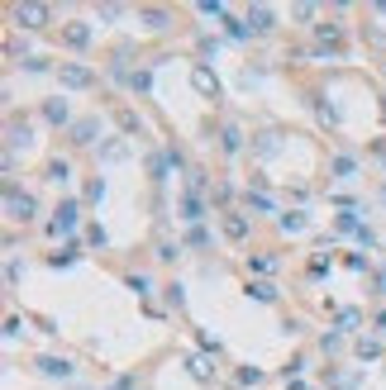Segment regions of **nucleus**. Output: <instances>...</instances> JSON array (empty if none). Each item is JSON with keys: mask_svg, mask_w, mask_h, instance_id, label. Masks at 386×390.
Listing matches in <instances>:
<instances>
[{"mask_svg": "<svg viewBox=\"0 0 386 390\" xmlns=\"http://www.w3.org/2000/svg\"><path fill=\"white\" fill-rule=\"evenodd\" d=\"M191 86H195L200 95H210V100L220 95V77H215V72H210L205 63H195V67H191Z\"/></svg>", "mask_w": 386, "mask_h": 390, "instance_id": "nucleus-1", "label": "nucleus"}, {"mask_svg": "<svg viewBox=\"0 0 386 390\" xmlns=\"http://www.w3.org/2000/svg\"><path fill=\"white\" fill-rule=\"evenodd\" d=\"M15 19L24 24V29H43V24H48V10L29 0V5H15Z\"/></svg>", "mask_w": 386, "mask_h": 390, "instance_id": "nucleus-2", "label": "nucleus"}, {"mask_svg": "<svg viewBox=\"0 0 386 390\" xmlns=\"http://www.w3.org/2000/svg\"><path fill=\"white\" fill-rule=\"evenodd\" d=\"M58 77H63V86H72V91H86V86H91V72H86L81 63H63Z\"/></svg>", "mask_w": 386, "mask_h": 390, "instance_id": "nucleus-3", "label": "nucleus"}, {"mask_svg": "<svg viewBox=\"0 0 386 390\" xmlns=\"http://www.w3.org/2000/svg\"><path fill=\"white\" fill-rule=\"evenodd\" d=\"M5 210H10V219H33V195L10 190V195H5Z\"/></svg>", "mask_w": 386, "mask_h": 390, "instance_id": "nucleus-4", "label": "nucleus"}, {"mask_svg": "<svg viewBox=\"0 0 386 390\" xmlns=\"http://www.w3.org/2000/svg\"><path fill=\"white\" fill-rule=\"evenodd\" d=\"M72 224H77V205L67 200L63 210H58V219H53V234H67V229H72Z\"/></svg>", "mask_w": 386, "mask_h": 390, "instance_id": "nucleus-5", "label": "nucleus"}, {"mask_svg": "<svg viewBox=\"0 0 386 390\" xmlns=\"http://www.w3.org/2000/svg\"><path fill=\"white\" fill-rule=\"evenodd\" d=\"M38 372H43V376H72V362H67V357H43V362H38Z\"/></svg>", "mask_w": 386, "mask_h": 390, "instance_id": "nucleus-6", "label": "nucleus"}, {"mask_svg": "<svg viewBox=\"0 0 386 390\" xmlns=\"http://www.w3.org/2000/svg\"><path fill=\"white\" fill-rule=\"evenodd\" d=\"M248 24H253L257 33H267L272 29V10H267V5H253V10H248Z\"/></svg>", "mask_w": 386, "mask_h": 390, "instance_id": "nucleus-7", "label": "nucleus"}, {"mask_svg": "<svg viewBox=\"0 0 386 390\" xmlns=\"http://www.w3.org/2000/svg\"><path fill=\"white\" fill-rule=\"evenodd\" d=\"M63 38H67L72 48H86V43H91V29H86V24H67Z\"/></svg>", "mask_w": 386, "mask_h": 390, "instance_id": "nucleus-8", "label": "nucleus"}, {"mask_svg": "<svg viewBox=\"0 0 386 390\" xmlns=\"http://www.w3.org/2000/svg\"><path fill=\"white\" fill-rule=\"evenodd\" d=\"M96 134H100V119H81V124L72 129V139L77 143H96Z\"/></svg>", "mask_w": 386, "mask_h": 390, "instance_id": "nucleus-9", "label": "nucleus"}, {"mask_svg": "<svg viewBox=\"0 0 386 390\" xmlns=\"http://www.w3.org/2000/svg\"><path fill=\"white\" fill-rule=\"evenodd\" d=\"M225 234L234 238V243H239V238H248V219H243V215H225Z\"/></svg>", "mask_w": 386, "mask_h": 390, "instance_id": "nucleus-10", "label": "nucleus"}, {"mask_svg": "<svg viewBox=\"0 0 386 390\" xmlns=\"http://www.w3.org/2000/svg\"><path fill=\"white\" fill-rule=\"evenodd\" d=\"M43 119H48V124H67V100H48V105H43Z\"/></svg>", "mask_w": 386, "mask_h": 390, "instance_id": "nucleus-11", "label": "nucleus"}, {"mask_svg": "<svg viewBox=\"0 0 386 390\" xmlns=\"http://www.w3.org/2000/svg\"><path fill=\"white\" fill-rule=\"evenodd\" d=\"M315 33H320L324 48H338V38H343V33H338V24H315Z\"/></svg>", "mask_w": 386, "mask_h": 390, "instance_id": "nucleus-12", "label": "nucleus"}, {"mask_svg": "<svg viewBox=\"0 0 386 390\" xmlns=\"http://www.w3.org/2000/svg\"><path fill=\"white\" fill-rule=\"evenodd\" d=\"M248 296H257V300H277V286H272V281H257V286H248Z\"/></svg>", "mask_w": 386, "mask_h": 390, "instance_id": "nucleus-13", "label": "nucleus"}, {"mask_svg": "<svg viewBox=\"0 0 386 390\" xmlns=\"http://www.w3.org/2000/svg\"><path fill=\"white\" fill-rule=\"evenodd\" d=\"M144 24L148 29H167V15L162 10H144Z\"/></svg>", "mask_w": 386, "mask_h": 390, "instance_id": "nucleus-14", "label": "nucleus"}, {"mask_svg": "<svg viewBox=\"0 0 386 390\" xmlns=\"http://www.w3.org/2000/svg\"><path fill=\"white\" fill-rule=\"evenodd\" d=\"M243 148V134L239 129H225V153H239Z\"/></svg>", "mask_w": 386, "mask_h": 390, "instance_id": "nucleus-15", "label": "nucleus"}, {"mask_svg": "<svg viewBox=\"0 0 386 390\" xmlns=\"http://www.w3.org/2000/svg\"><path fill=\"white\" fill-rule=\"evenodd\" d=\"M282 229H286V234H301V229H306V219H301V215H282Z\"/></svg>", "mask_w": 386, "mask_h": 390, "instance_id": "nucleus-16", "label": "nucleus"}, {"mask_svg": "<svg viewBox=\"0 0 386 390\" xmlns=\"http://www.w3.org/2000/svg\"><path fill=\"white\" fill-rule=\"evenodd\" d=\"M124 157H129L124 143H110V148H105V162H124Z\"/></svg>", "mask_w": 386, "mask_h": 390, "instance_id": "nucleus-17", "label": "nucleus"}, {"mask_svg": "<svg viewBox=\"0 0 386 390\" xmlns=\"http://www.w3.org/2000/svg\"><path fill=\"white\" fill-rule=\"evenodd\" d=\"M67 176H72V172H67V162H53V167H48V181H58V186H63Z\"/></svg>", "mask_w": 386, "mask_h": 390, "instance_id": "nucleus-18", "label": "nucleus"}, {"mask_svg": "<svg viewBox=\"0 0 386 390\" xmlns=\"http://www.w3.org/2000/svg\"><path fill=\"white\" fill-rule=\"evenodd\" d=\"M181 215H186V219H200V200H195V195H186V200H181Z\"/></svg>", "mask_w": 386, "mask_h": 390, "instance_id": "nucleus-19", "label": "nucleus"}, {"mask_svg": "<svg viewBox=\"0 0 386 390\" xmlns=\"http://www.w3.org/2000/svg\"><path fill=\"white\" fill-rule=\"evenodd\" d=\"M191 376H195V381H210V362L195 357V362H191Z\"/></svg>", "mask_w": 386, "mask_h": 390, "instance_id": "nucleus-20", "label": "nucleus"}]
</instances>
